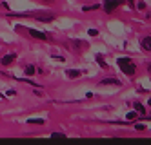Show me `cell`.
Listing matches in <instances>:
<instances>
[{"instance_id":"11","label":"cell","mask_w":151,"mask_h":145,"mask_svg":"<svg viewBox=\"0 0 151 145\" xmlns=\"http://www.w3.org/2000/svg\"><path fill=\"white\" fill-rule=\"evenodd\" d=\"M93 9H99V6L93 4V6H86V7H84V11H93Z\"/></svg>"},{"instance_id":"10","label":"cell","mask_w":151,"mask_h":145,"mask_svg":"<svg viewBox=\"0 0 151 145\" xmlns=\"http://www.w3.org/2000/svg\"><path fill=\"white\" fill-rule=\"evenodd\" d=\"M96 62H99V64H100V65H102V67H104V69H106V67H107V64H106V62H104V58H102V56H96Z\"/></svg>"},{"instance_id":"8","label":"cell","mask_w":151,"mask_h":145,"mask_svg":"<svg viewBox=\"0 0 151 145\" xmlns=\"http://www.w3.org/2000/svg\"><path fill=\"white\" fill-rule=\"evenodd\" d=\"M35 73H37V69L33 67V65H27V69H26V74H27V76H33Z\"/></svg>"},{"instance_id":"18","label":"cell","mask_w":151,"mask_h":145,"mask_svg":"<svg viewBox=\"0 0 151 145\" xmlns=\"http://www.w3.org/2000/svg\"><path fill=\"white\" fill-rule=\"evenodd\" d=\"M147 71H149V73H151V64H149V65H147Z\"/></svg>"},{"instance_id":"13","label":"cell","mask_w":151,"mask_h":145,"mask_svg":"<svg viewBox=\"0 0 151 145\" xmlns=\"http://www.w3.org/2000/svg\"><path fill=\"white\" fill-rule=\"evenodd\" d=\"M27 121H29V124H38V125L44 124V120H27Z\"/></svg>"},{"instance_id":"12","label":"cell","mask_w":151,"mask_h":145,"mask_svg":"<svg viewBox=\"0 0 151 145\" xmlns=\"http://www.w3.org/2000/svg\"><path fill=\"white\" fill-rule=\"evenodd\" d=\"M51 138H66V134H62V132H53Z\"/></svg>"},{"instance_id":"7","label":"cell","mask_w":151,"mask_h":145,"mask_svg":"<svg viewBox=\"0 0 151 145\" xmlns=\"http://www.w3.org/2000/svg\"><path fill=\"white\" fill-rule=\"evenodd\" d=\"M68 76H69V78H78V76H80V71H78V69H69V71H68Z\"/></svg>"},{"instance_id":"2","label":"cell","mask_w":151,"mask_h":145,"mask_svg":"<svg viewBox=\"0 0 151 145\" xmlns=\"http://www.w3.org/2000/svg\"><path fill=\"white\" fill-rule=\"evenodd\" d=\"M116 6H118V0H106L102 7H104L106 13H113V11L116 9Z\"/></svg>"},{"instance_id":"20","label":"cell","mask_w":151,"mask_h":145,"mask_svg":"<svg viewBox=\"0 0 151 145\" xmlns=\"http://www.w3.org/2000/svg\"><path fill=\"white\" fill-rule=\"evenodd\" d=\"M46 2H49V0H46Z\"/></svg>"},{"instance_id":"3","label":"cell","mask_w":151,"mask_h":145,"mask_svg":"<svg viewBox=\"0 0 151 145\" xmlns=\"http://www.w3.org/2000/svg\"><path fill=\"white\" fill-rule=\"evenodd\" d=\"M29 35L35 36V38H38V40H46V38H47L44 33H40V31H37V29H29Z\"/></svg>"},{"instance_id":"1","label":"cell","mask_w":151,"mask_h":145,"mask_svg":"<svg viewBox=\"0 0 151 145\" xmlns=\"http://www.w3.org/2000/svg\"><path fill=\"white\" fill-rule=\"evenodd\" d=\"M116 64H118V67L122 69V73H126L127 76H133L137 73V65L131 62V58H127V56H120L116 60Z\"/></svg>"},{"instance_id":"16","label":"cell","mask_w":151,"mask_h":145,"mask_svg":"<svg viewBox=\"0 0 151 145\" xmlns=\"http://www.w3.org/2000/svg\"><path fill=\"white\" fill-rule=\"evenodd\" d=\"M135 129H137V131H144V125H142V124H137Z\"/></svg>"},{"instance_id":"5","label":"cell","mask_w":151,"mask_h":145,"mask_svg":"<svg viewBox=\"0 0 151 145\" xmlns=\"http://www.w3.org/2000/svg\"><path fill=\"white\" fill-rule=\"evenodd\" d=\"M100 85H120V82L115 80V78H106V80L100 82Z\"/></svg>"},{"instance_id":"9","label":"cell","mask_w":151,"mask_h":145,"mask_svg":"<svg viewBox=\"0 0 151 145\" xmlns=\"http://www.w3.org/2000/svg\"><path fill=\"white\" fill-rule=\"evenodd\" d=\"M135 111H137V113H140V114H144V107L140 105V104H135Z\"/></svg>"},{"instance_id":"14","label":"cell","mask_w":151,"mask_h":145,"mask_svg":"<svg viewBox=\"0 0 151 145\" xmlns=\"http://www.w3.org/2000/svg\"><path fill=\"white\" fill-rule=\"evenodd\" d=\"M135 118H137V113H129L127 114V120H135Z\"/></svg>"},{"instance_id":"6","label":"cell","mask_w":151,"mask_h":145,"mask_svg":"<svg viewBox=\"0 0 151 145\" xmlns=\"http://www.w3.org/2000/svg\"><path fill=\"white\" fill-rule=\"evenodd\" d=\"M142 49L144 51H151V36H146L142 40Z\"/></svg>"},{"instance_id":"4","label":"cell","mask_w":151,"mask_h":145,"mask_svg":"<svg viewBox=\"0 0 151 145\" xmlns=\"http://www.w3.org/2000/svg\"><path fill=\"white\" fill-rule=\"evenodd\" d=\"M15 58H17V56H15V54L11 53V54H6V56H4L2 60H0V62H2V65H9V64H11Z\"/></svg>"},{"instance_id":"19","label":"cell","mask_w":151,"mask_h":145,"mask_svg":"<svg viewBox=\"0 0 151 145\" xmlns=\"http://www.w3.org/2000/svg\"><path fill=\"white\" fill-rule=\"evenodd\" d=\"M147 104H149V107H151V98H149V100H147Z\"/></svg>"},{"instance_id":"15","label":"cell","mask_w":151,"mask_h":145,"mask_svg":"<svg viewBox=\"0 0 151 145\" xmlns=\"http://www.w3.org/2000/svg\"><path fill=\"white\" fill-rule=\"evenodd\" d=\"M89 35L91 36H96V35H99V31H96V29H89Z\"/></svg>"},{"instance_id":"17","label":"cell","mask_w":151,"mask_h":145,"mask_svg":"<svg viewBox=\"0 0 151 145\" xmlns=\"http://www.w3.org/2000/svg\"><path fill=\"white\" fill-rule=\"evenodd\" d=\"M137 7H138V9H144V7H146V4H144V2H138V4H137Z\"/></svg>"}]
</instances>
